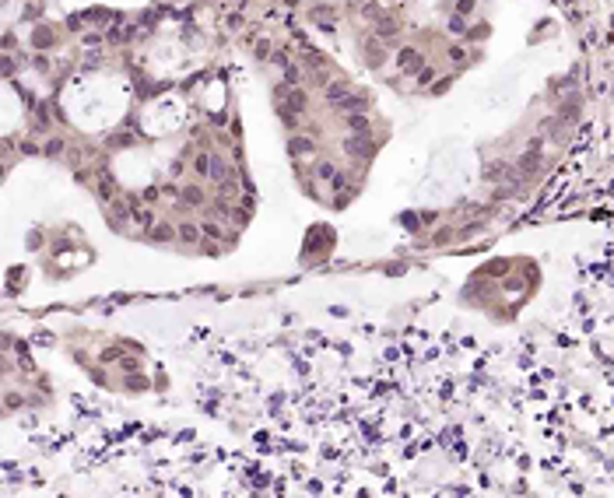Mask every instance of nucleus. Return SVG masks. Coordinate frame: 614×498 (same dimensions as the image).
Returning <instances> with one entry per match:
<instances>
[{
  "instance_id": "obj_13",
  "label": "nucleus",
  "mask_w": 614,
  "mask_h": 498,
  "mask_svg": "<svg viewBox=\"0 0 614 498\" xmlns=\"http://www.w3.org/2000/svg\"><path fill=\"white\" fill-rule=\"evenodd\" d=\"M207 161H211V154H207V151H197V154H193V172H197V176H207Z\"/></svg>"
},
{
  "instance_id": "obj_6",
  "label": "nucleus",
  "mask_w": 614,
  "mask_h": 498,
  "mask_svg": "<svg viewBox=\"0 0 614 498\" xmlns=\"http://www.w3.org/2000/svg\"><path fill=\"white\" fill-rule=\"evenodd\" d=\"M397 32H400V28H397V21H393V18H379V28H376V35H379L383 42L397 39Z\"/></svg>"
},
{
  "instance_id": "obj_20",
  "label": "nucleus",
  "mask_w": 614,
  "mask_h": 498,
  "mask_svg": "<svg viewBox=\"0 0 614 498\" xmlns=\"http://www.w3.org/2000/svg\"><path fill=\"white\" fill-rule=\"evenodd\" d=\"M450 32H453V35H463V32H467V28H463V18H460V14H453V18H450Z\"/></svg>"
},
{
  "instance_id": "obj_25",
  "label": "nucleus",
  "mask_w": 614,
  "mask_h": 498,
  "mask_svg": "<svg viewBox=\"0 0 614 498\" xmlns=\"http://www.w3.org/2000/svg\"><path fill=\"white\" fill-rule=\"evenodd\" d=\"M432 77H435L432 71H418V84H425V81H432Z\"/></svg>"
},
{
  "instance_id": "obj_16",
  "label": "nucleus",
  "mask_w": 614,
  "mask_h": 498,
  "mask_svg": "<svg viewBox=\"0 0 614 498\" xmlns=\"http://www.w3.org/2000/svg\"><path fill=\"white\" fill-rule=\"evenodd\" d=\"M534 169H537V154H534V151H530V154H527V158H523V161H520V172H523V176H530V172H534Z\"/></svg>"
},
{
  "instance_id": "obj_8",
  "label": "nucleus",
  "mask_w": 614,
  "mask_h": 498,
  "mask_svg": "<svg viewBox=\"0 0 614 498\" xmlns=\"http://www.w3.org/2000/svg\"><path fill=\"white\" fill-rule=\"evenodd\" d=\"M179 197H183V204H190V207H200V204H204V190H200V186H186Z\"/></svg>"
},
{
  "instance_id": "obj_10",
  "label": "nucleus",
  "mask_w": 614,
  "mask_h": 498,
  "mask_svg": "<svg viewBox=\"0 0 614 498\" xmlns=\"http://www.w3.org/2000/svg\"><path fill=\"white\" fill-rule=\"evenodd\" d=\"M176 235H179L183 242H197V239H200V228L190 225V221H179V232H176Z\"/></svg>"
},
{
  "instance_id": "obj_17",
  "label": "nucleus",
  "mask_w": 614,
  "mask_h": 498,
  "mask_svg": "<svg viewBox=\"0 0 614 498\" xmlns=\"http://www.w3.org/2000/svg\"><path fill=\"white\" fill-rule=\"evenodd\" d=\"M200 235H207V239H221V228H218L214 221H204V225H200Z\"/></svg>"
},
{
  "instance_id": "obj_3",
  "label": "nucleus",
  "mask_w": 614,
  "mask_h": 498,
  "mask_svg": "<svg viewBox=\"0 0 614 498\" xmlns=\"http://www.w3.org/2000/svg\"><path fill=\"white\" fill-rule=\"evenodd\" d=\"M333 105H337V113H358V109H365V95H351V91H344Z\"/></svg>"
},
{
  "instance_id": "obj_27",
  "label": "nucleus",
  "mask_w": 614,
  "mask_h": 498,
  "mask_svg": "<svg viewBox=\"0 0 614 498\" xmlns=\"http://www.w3.org/2000/svg\"><path fill=\"white\" fill-rule=\"evenodd\" d=\"M0 372H7V361H4V358H0Z\"/></svg>"
},
{
  "instance_id": "obj_23",
  "label": "nucleus",
  "mask_w": 614,
  "mask_h": 498,
  "mask_svg": "<svg viewBox=\"0 0 614 498\" xmlns=\"http://www.w3.org/2000/svg\"><path fill=\"white\" fill-rule=\"evenodd\" d=\"M123 368H127V372H134V368H141V365H137V358H123Z\"/></svg>"
},
{
  "instance_id": "obj_1",
  "label": "nucleus",
  "mask_w": 614,
  "mask_h": 498,
  "mask_svg": "<svg viewBox=\"0 0 614 498\" xmlns=\"http://www.w3.org/2000/svg\"><path fill=\"white\" fill-rule=\"evenodd\" d=\"M207 179H214V183H229V179H235V169H232L225 158L211 154V161H207Z\"/></svg>"
},
{
  "instance_id": "obj_4",
  "label": "nucleus",
  "mask_w": 614,
  "mask_h": 498,
  "mask_svg": "<svg viewBox=\"0 0 614 498\" xmlns=\"http://www.w3.org/2000/svg\"><path fill=\"white\" fill-rule=\"evenodd\" d=\"M397 64H400V71H421V53L418 49H400V57H397Z\"/></svg>"
},
{
  "instance_id": "obj_14",
  "label": "nucleus",
  "mask_w": 614,
  "mask_h": 498,
  "mask_svg": "<svg viewBox=\"0 0 614 498\" xmlns=\"http://www.w3.org/2000/svg\"><path fill=\"white\" fill-rule=\"evenodd\" d=\"M344 91H348V84H341V81H333V84H326V102L333 105V102H337V98H341Z\"/></svg>"
},
{
  "instance_id": "obj_7",
  "label": "nucleus",
  "mask_w": 614,
  "mask_h": 498,
  "mask_svg": "<svg viewBox=\"0 0 614 498\" xmlns=\"http://www.w3.org/2000/svg\"><path fill=\"white\" fill-rule=\"evenodd\" d=\"M348 130L351 134H369V120L362 113H348Z\"/></svg>"
},
{
  "instance_id": "obj_24",
  "label": "nucleus",
  "mask_w": 614,
  "mask_h": 498,
  "mask_svg": "<svg viewBox=\"0 0 614 498\" xmlns=\"http://www.w3.org/2000/svg\"><path fill=\"white\" fill-rule=\"evenodd\" d=\"M21 151H25V154H35V151H39V144H32V141H25V144H21Z\"/></svg>"
},
{
  "instance_id": "obj_2",
  "label": "nucleus",
  "mask_w": 614,
  "mask_h": 498,
  "mask_svg": "<svg viewBox=\"0 0 614 498\" xmlns=\"http://www.w3.org/2000/svg\"><path fill=\"white\" fill-rule=\"evenodd\" d=\"M344 151H348L351 158H365V154H369V134H351V137L344 141Z\"/></svg>"
},
{
  "instance_id": "obj_21",
  "label": "nucleus",
  "mask_w": 614,
  "mask_h": 498,
  "mask_svg": "<svg viewBox=\"0 0 614 498\" xmlns=\"http://www.w3.org/2000/svg\"><path fill=\"white\" fill-rule=\"evenodd\" d=\"M450 60H453V64H467V49H463V46H453V49H450Z\"/></svg>"
},
{
  "instance_id": "obj_11",
  "label": "nucleus",
  "mask_w": 614,
  "mask_h": 498,
  "mask_svg": "<svg viewBox=\"0 0 614 498\" xmlns=\"http://www.w3.org/2000/svg\"><path fill=\"white\" fill-rule=\"evenodd\" d=\"M109 221H113V225L127 221V204H123V200H116V197H113V207H109Z\"/></svg>"
},
{
  "instance_id": "obj_19",
  "label": "nucleus",
  "mask_w": 614,
  "mask_h": 498,
  "mask_svg": "<svg viewBox=\"0 0 614 498\" xmlns=\"http://www.w3.org/2000/svg\"><path fill=\"white\" fill-rule=\"evenodd\" d=\"M134 35V28H120V32H109V42H127Z\"/></svg>"
},
{
  "instance_id": "obj_26",
  "label": "nucleus",
  "mask_w": 614,
  "mask_h": 498,
  "mask_svg": "<svg viewBox=\"0 0 614 498\" xmlns=\"http://www.w3.org/2000/svg\"><path fill=\"white\" fill-rule=\"evenodd\" d=\"M470 7H474V0H460V4H457V11H460V14H467Z\"/></svg>"
},
{
  "instance_id": "obj_5",
  "label": "nucleus",
  "mask_w": 614,
  "mask_h": 498,
  "mask_svg": "<svg viewBox=\"0 0 614 498\" xmlns=\"http://www.w3.org/2000/svg\"><path fill=\"white\" fill-rule=\"evenodd\" d=\"M312 176H316L319 183H333V176H337V169H333L330 161H316V165H312Z\"/></svg>"
},
{
  "instance_id": "obj_12",
  "label": "nucleus",
  "mask_w": 614,
  "mask_h": 498,
  "mask_svg": "<svg viewBox=\"0 0 614 498\" xmlns=\"http://www.w3.org/2000/svg\"><path fill=\"white\" fill-rule=\"evenodd\" d=\"M316 147H312V141L309 137H292V154H312Z\"/></svg>"
},
{
  "instance_id": "obj_15",
  "label": "nucleus",
  "mask_w": 614,
  "mask_h": 498,
  "mask_svg": "<svg viewBox=\"0 0 614 498\" xmlns=\"http://www.w3.org/2000/svg\"><path fill=\"white\" fill-rule=\"evenodd\" d=\"M134 221H137L141 228H151V225H154V217H151L148 207H137V211H134Z\"/></svg>"
},
{
  "instance_id": "obj_9",
  "label": "nucleus",
  "mask_w": 614,
  "mask_h": 498,
  "mask_svg": "<svg viewBox=\"0 0 614 498\" xmlns=\"http://www.w3.org/2000/svg\"><path fill=\"white\" fill-rule=\"evenodd\" d=\"M148 235H151L154 242H172V239H176V232H172L169 225H151V228H148Z\"/></svg>"
},
{
  "instance_id": "obj_22",
  "label": "nucleus",
  "mask_w": 614,
  "mask_h": 498,
  "mask_svg": "<svg viewBox=\"0 0 614 498\" xmlns=\"http://www.w3.org/2000/svg\"><path fill=\"white\" fill-rule=\"evenodd\" d=\"M285 81H288V84H299V81H302V74L295 71V67H288V71H285Z\"/></svg>"
},
{
  "instance_id": "obj_18",
  "label": "nucleus",
  "mask_w": 614,
  "mask_h": 498,
  "mask_svg": "<svg viewBox=\"0 0 614 498\" xmlns=\"http://www.w3.org/2000/svg\"><path fill=\"white\" fill-rule=\"evenodd\" d=\"M46 154H49V158L64 154V141H60V137H49V144H46Z\"/></svg>"
}]
</instances>
